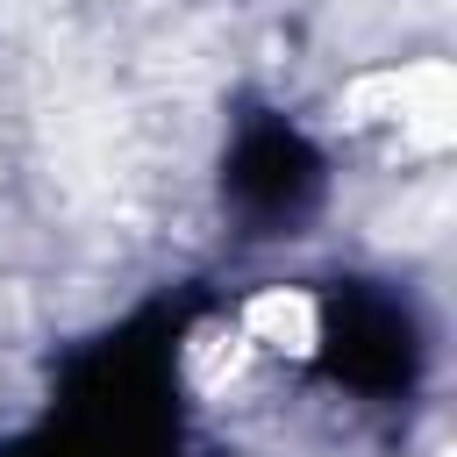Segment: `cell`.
<instances>
[{"label": "cell", "instance_id": "6da1fadb", "mask_svg": "<svg viewBox=\"0 0 457 457\" xmlns=\"http://www.w3.org/2000/svg\"><path fill=\"white\" fill-rule=\"evenodd\" d=\"M314 179H321V164H314V150H307L300 129H286V121H250V129L236 136L228 200H236L243 214H257V221H293L300 200L314 193Z\"/></svg>", "mask_w": 457, "mask_h": 457}]
</instances>
